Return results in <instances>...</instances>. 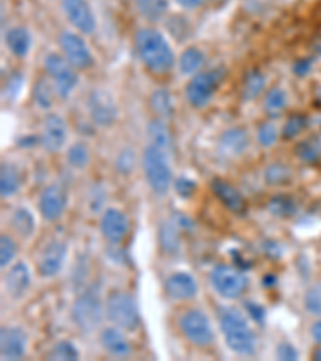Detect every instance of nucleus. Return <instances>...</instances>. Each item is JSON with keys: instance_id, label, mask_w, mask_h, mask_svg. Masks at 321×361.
I'll list each match as a JSON object with an SVG mask.
<instances>
[{"instance_id": "1", "label": "nucleus", "mask_w": 321, "mask_h": 361, "mask_svg": "<svg viewBox=\"0 0 321 361\" xmlns=\"http://www.w3.org/2000/svg\"><path fill=\"white\" fill-rule=\"evenodd\" d=\"M135 51L150 73L162 75L175 66V54L167 39L155 27H142L135 34Z\"/></svg>"}, {"instance_id": "2", "label": "nucleus", "mask_w": 321, "mask_h": 361, "mask_svg": "<svg viewBox=\"0 0 321 361\" xmlns=\"http://www.w3.org/2000/svg\"><path fill=\"white\" fill-rule=\"evenodd\" d=\"M219 326L233 353L239 357H253L257 350V337L241 310L235 307H220Z\"/></svg>"}, {"instance_id": "3", "label": "nucleus", "mask_w": 321, "mask_h": 361, "mask_svg": "<svg viewBox=\"0 0 321 361\" xmlns=\"http://www.w3.org/2000/svg\"><path fill=\"white\" fill-rule=\"evenodd\" d=\"M143 176L148 186L157 196H164L174 186V176L169 154L155 145H147L142 154Z\"/></svg>"}, {"instance_id": "4", "label": "nucleus", "mask_w": 321, "mask_h": 361, "mask_svg": "<svg viewBox=\"0 0 321 361\" xmlns=\"http://www.w3.org/2000/svg\"><path fill=\"white\" fill-rule=\"evenodd\" d=\"M71 318L75 328L83 333H95L100 328L103 319L107 318L104 312V304L100 299L98 293L93 289L84 290L83 294L75 297L74 304L71 307Z\"/></svg>"}, {"instance_id": "5", "label": "nucleus", "mask_w": 321, "mask_h": 361, "mask_svg": "<svg viewBox=\"0 0 321 361\" xmlns=\"http://www.w3.org/2000/svg\"><path fill=\"white\" fill-rule=\"evenodd\" d=\"M108 322L124 331H135L140 326V313L137 302L124 290H114L104 302Z\"/></svg>"}, {"instance_id": "6", "label": "nucleus", "mask_w": 321, "mask_h": 361, "mask_svg": "<svg viewBox=\"0 0 321 361\" xmlns=\"http://www.w3.org/2000/svg\"><path fill=\"white\" fill-rule=\"evenodd\" d=\"M222 80H224V71L219 68L195 74L185 87L186 102L195 109L206 108L211 103L215 93H217Z\"/></svg>"}, {"instance_id": "7", "label": "nucleus", "mask_w": 321, "mask_h": 361, "mask_svg": "<svg viewBox=\"0 0 321 361\" xmlns=\"http://www.w3.org/2000/svg\"><path fill=\"white\" fill-rule=\"evenodd\" d=\"M44 68L49 79L54 82L56 93L60 98H69L79 84L78 69L73 68L66 61V58L60 54H52L44 58Z\"/></svg>"}, {"instance_id": "8", "label": "nucleus", "mask_w": 321, "mask_h": 361, "mask_svg": "<svg viewBox=\"0 0 321 361\" xmlns=\"http://www.w3.org/2000/svg\"><path fill=\"white\" fill-rule=\"evenodd\" d=\"M211 284L220 297L224 299H238L241 297L249 286V279L241 269L236 267L219 264L211 271Z\"/></svg>"}, {"instance_id": "9", "label": "nucleus", "mask_w": 321, "mask_h": 361, "mask_svg": "<svg viewBox=\"0 0 321 361\" xmlns=\"http://www.w3.org/2000/svg\"><path fill=\"white\" fill-rule=\"evenodd\" d=\"M180 333L196 347H207L215 341L211 319L200 308L186 310L178 319Z\"/></svg>"}, {"instance_id": "10", "label": "nucleus", "mask_w": 321, "mask_h": 361, "mask_svg": "<svg viewBox=\"0 0 321 361\" xmlns=\"http://www.w3.org/2000/svg\"><path fill=\"white\" fill-rule=\"evenodd\" d=\"M58 42H60L61 55L78 71H85L95 65V58H93L90 47L85 42L83 34L64 29L58 37Z\"/></svg>"}, {"instance_id": "11", "label": "nucleus", "mask_w": 321, "mask_h": 361, "mask_svg": "<svg viewBox=\"0 0 321 361\" xmlns=\"http://www.w3.org/2000/svg\"><path fill=\"white\" fill-rule=\"evenodd\" d=\"M87 111L93 124L102 129H108L119 118V106L113 93L102 87L90 90L87 97Z\"/></svg>"}, {"instance_id": "12", "label": "nucleus", "mask_w": 321, "mask_h": 361, "mask_svg": "<svg viewBox=\"0 0 321 361\" xmlns=\"http://www.w3.org/2000/svg\"><path fill=\"white\" fill-rule=\"evenodd\" d=\"M61 10L64 18L79 34L92 36L95 32L97 18L89 0H61Z\"/></svg>"}, {"instance_id": "13", "label": "nucleus", "mask_w": 321, "mask_h": 361, "mask_svg": "<svg viewBox=\"0 0 321 361\" xmlns=\"http://www.w3.org/2000/svg\"><path fill=\"white\" fill-rule=\"evenodd\" d=\"M39 212L45 222H56L68 207V191L61 183H50L39 195Z\"/></svg>"}, {"instance_id": "14", "label": "nucleus", "mask_w": 321, "mask_h": 361, "mask_svg": "<svg viewBox=\"0 0 321 361\" xmlns=\"http://www.w3.org/2000/svg\"><path fill=\"white\" fill-rule=\"evenodd\" d=\"M40 145L47 153H60L68 142V124L61 114L50 113L45 116L40 132Z\"/></svg>"}, {"instance_id": "15", "label": "nucleus", "mask_w": 321, "mask_h": 361, "mask_svg": "<svg viewBox=\"0 0 321 361\" xmlns=\"http://www.w3.org/2000/svg\"><path fill=\"white\" fill-rule=\"evenodd\" d=\"M68 257V244L61 240L47 243L37 259V273L45 279L55 278L63 270Z\"/></svg>"}, {"instance_id": "16", "label": "nucleus", "mask_w": 321, "mask_h": 361, "mask_svg": "<svg viewBox=\"0 0 321 361\" xmlns=\"http://www.w3.org/2000/svg\"><path fill=\"white\" fill-rule=\"evenodd\" d=\"M28 350V334L18 326H4L0 331V357L16 361L25 358Z\"/></svg>"}, {"instance_id": "17", "label": "nucleus", "mask_w": 321, "mask_h": 361, "mask_svg": "<svg viewBox=\"0 0 321 361\" xmlns=\"http://www.w3.org/2000/svg\"><path fill=\"white\" fill-rule=\"evenodd\" d=\"M128 230H131L128 217L119 209L109 207L102 214L100 231L109 244H121L127 238Z\"/></svg>"}, {"instance_id": "18", "label": "nucleus", "mask_w": 321, "mask_h": 361, "mask_svg": "<svg viewBox=\"0 0 321 361\" xmlns=\"http://www.w3.org/2000/svg\"><path fill=\"white\" fill-rule=\"evenodd\" d=\"M5 289H7L8 295L13 300H20L28 294L29 288L32 284L31 269L26 262H15L13 265L8 267L7 273H5Z\"/></svg>"}, {"instance_id": "19", "label": "nucleus", "mask_w": 321, "mask_h": 361, "mask_svg": "<svg viewBox=\"0 0 321 361\" xmlns=\"http://www.w3.org/2000/svg\"><path fill=\"white\" fill-rule=\"evenodd\" d=\"M249 147V133L243 127H230L222 133L217 142V153L224 159H236Z\"/></svg>"}, {"instance_id": "20", "label": "nucleus", "mask_w": 321, "mask_h": 361, "mask_svg": "<svg viewBox=\"0 0 321 361\" xmlns=\"http://www.w3.org/2000/svg\"><path fill=\"white\" fill-rule=\"evenodd\" d=\"M164 289H166V294L169 295V299L177 300V302H185V300L195 299L198 294V283L190 273L177 271V273H172V275L166 279Z\"/></svg>"}, {"instance_id": "21", "label": "nucleus", "mask_w": 321, "mask_h": 361, "mask_svg": "<svg viewBox=\"0 0 321 361\" xmlns=\"http://www.w3.org/2000/svg\"><path fill=\"white\" fill-rule=\"evenodd\" d=\"M211 190L214 196L224 204L233 214H243L246 211V200L241 191H239L235 185L226 182L224 178H214L211 183Z\"/></svg>"}, {"instance_id": "22", "label": "nucleus", "mask_w": 321, "mask_h": 361, "mask_svg": "<svg viewBox=\"0 0 321 361\" xmlns=\"http://www.w3.org/2000/svg\"><path fill=\"white\" fill-rule=\"evenodd\" d=\"M103 350L114 358H127L132 353L131 341L127 339L126 331L118 326H108L100 334Z\"/></svg>"}, {"instance_id": "23", "label": "nucleus", "mask_w": 321, "mask_h": 361, "mask_svg": "<svg viewBox=\"0 0 321 361\" xmlns=\"http://www.w3.org/2000/svg\"><path fill=\"white\" fill-rule=\"evenodd\" d=\"M8 51L16 58H26L32 49V34L25 26H15L5 34Z\"/></svg>"}, {"instance_id": "24", "label": "nucleus", "mask_w": 321, "mask_h": 361, "mask_svg": "<svg viewBox=\"0 0 321 361\" xmlns=\"http://www.w3.org/2000/svg\"><path fill=\"white\" fill-rule=\"evenodd\" d=\"M147 137L150 145H155L162 151H166L167 154L172 153L174 149V138L172 132L169 129L167 122L164 119H151L147 126Z\"/></svg>"}, {"instance_id": "25", "label": "nucleus", "mask_w": 321, "mask_h": 361, "mask_svg": "<svg viewBox=\"0 0 321 361\" xmlns=\"http://www.w3.org/2000/svg\"><path fill=\"white\" fill-rule=\"evenodd\" d=\"M182 226L174 217L159 226V246L166 254H177L182 246Z\"/></svg>"}, {"instance_id": "26", "label": "nucleus", "mask_w": 321, "mask_h": 361, "mask_svg": "<svg viewBox=\"0 0 321 361\" xmlns=\"http://www.w3.org/2000/svg\"><path fill=\"white\" fill-rule=\"evenodd\" d=\"M10 226L16 236L23 238V240H29L36 233V217L28 207L21 206L15 209L13 214H11Z\"/></svg>"}, {"instance_id": "27", "label": "nucleus", "mask_w": 321, "mask_h": 361, "mask_svg": "<svg viewBox=\"0 0 321 361\" xmlns=\"http://www.w3.org/2000/svg\"><path fill=\"white\" fill-rule=\"evenodd\" d=\"M150 108L159 119H172L175 114V102L167 89H156L150 95Z\"/></svg>"}, {"instance_id": "28", "label": "nucleus", "mask_w": 321, "mask_h": 361, "mask_svg": "<svg viewBox=\"0 0 321 361\" xmlns=\"http://www.w3.org/2000/svg\"><path fill=\"white\" fill-rule=\"evenodd\" d=\"M206 65V54L198 47H188L178 58V69L183 75H195Z\"/></svg>"}, {"instance_id": "29", "label": "nucleus", "mask_w": 321, "mask_h": 361, "mask_svg": "<svg viewBox=\"0 0 321 361\" xmlns=\"http://www.w3.org/2000/svg\"><path fill=\"white\" fill-rule=\"evenodd\" d=\"M55 97H58V93L50 79L40 78L36 80V84L32 87V100L37 108L49 111L55 104Z\"/></svg>"}, {"instance_id": "30", "label": "nucleus", "mask_w": 321, "mask_h": 361, "mask_svg": "<svg viewBox=\"0 0 321 361\" xmlns=\"http://www.w3.org/2000/svg\"><path fill=\"white\" fill-rule=\"evenodd\" d=\"M21 188V177L18 169L8 162H4L0 167V196L4 200L15 196Z\"/></svg>"}, {"instance_id": "31", "label": "nucleus", "mask_w": 321, "mask_h": 361, "mask_svg": "<svg viewBox=\"0 0 321 361\" xmlns=\"http://www.w3.org/2000/svg\"><path fill=\"white\" fill-rule=\"evenodd\" d=\"M133 5L150 23L161 21L169 11V0H133Z\"/></svg>"}, {"instance_id": "32", "label": "nucleus", "mask_w": 321, "mask_h": 361, "mask_svg": "<svg viewBox=\"0 0 321 361\" xmlns=\"http://www.w3.org/2000/svg\"><path fill=\"white\" fill-rule=\"evenodd\" d=\"M267 87V78L265 74L259 71V69H253L246 74V78L243 80V100L244 102H253L255 98H259L264 93Z\"/></svg>"}, {"instance_id": "33", "label": "nucleus", "mask_w": 321, "mask_h": 361, "mask_svg": "<svg viewBox=\"0 0 321 361\" xmlns=\"http://www.w3.org/2000/svg\"><path fill=\"white\" fill-rule=\"evenodd\" d=\"M264 178L265 183L270 186H284L289 185L293 180V171L286 162H270L264 171Z\"/></svg>"}, {"instance_id": "34", "label": "nucleus", "mask_w": 321, "mask_h": 361, "mask_svg": "<svg viewBox=\"0 0 321 361\" xmlns=\"http://www.w3.org/2000/svg\"><path fill=\"white\" fill-rule=\"evenodd\" d=\"M66 164L74 169V171H84V169L90 164L92 154L89 145L84 142H75L66 149Z\"/></svg>"}, {"instance_id": "35", "label": "nucleus", "mask_w": 321, "mask_h": 361, "mask_svg": "<svg viewBox=\"0 0 321 361\" xmlns=\"http://www.w3.org/2000/svg\"><path fill=\"white\" fill-rule=\"evenodd\" d=\"M294 153L297 159L305 164H318L321 161V140L305 138L296 145Z\"/></svg>"}, {"instance_id": "36", "label": "nucleus", "mask_w": 321, "mask_h": 361, "mask_svg": "<svg viewBox=\"0 0 321 361\" xmlns=\"http://www.w3.org/2000/svg\"><path fill=\"white\" fill-rule=\"evenodd\" d=\"M286 106H288V93H286L281 87H273V89H270L265 93L264 109L267 114H270L275 118V116L284 111Z\"/></svg>"}, {"instance_id": "37", "label": "nucleus", "mask_w": 321, "mask_h": 361, "mask_svg": "<svg viewBox=\"0 0 321 361\" xmlns=\"http://www.w3.org/2000/svg\"><path fill=\"white\" fill-rule=\"evenodd\" d=\"M79 350L71 341H60L56 342L52 350L47 353V360L50 361H78Z\"/></svg>"}, {"instance_id": "38", "label": "nucleus", "mask_w": 321, "mask_h": 361, "mask_svg": "<svg viewBox=\"0 0 321 361\" xmlns=\"http://www.w3.org/2000/svg\"><path fill=\"white\" fill-rule=\"evenodd\" d=\"M307 126H308V119L305 114H293L291 118H288V121L284 122L281 129V137L284 140H294L307 129Z\"/></svg>"}, {"instance_id": "39", "label": "nucleus", "mask_w": 321, "mask_h": 361, "mask_svg": "<svg viewBox=\"0 0 321 361\" xmlns=\"http://www.w3.org/2000/svg\"><path fill=\"white\" fill-rule=\"evenodd\" d=\"M16 254H18V244L10 235L0 236V267L2 269H8L11 262L15 260Z\"/></svg>"}, {"instance_id": "40", "label": "nucleus", "mask_w": 321, "mask_h": 361, "mask_svg": "<svg viewBox=\"0 0 321 361\" xmlns=\"http://www.w3.org/2000/svg\"><path fill=\"white\" fill-rule=\"evenodd\" d=\"M135 166H137V156H135V151L132 148L121 149L119 154L116 156L114 167L121 176H131V173L135 171Z\"/></svg>"}, {"instance_id": "41", "label": "nucleus", "mask_w": 321, "mask_h": 361, "mask_svg": "<svg viewBox=\"0 0 321 361\" xmlns=\"http://www.w3.org/2000/svg\"><path fill=\"white\" fill-rule=\"evenodd\" d=\"M278 137H279L278 127L270 121L262 122L259 129H257V143H259L262 148L275 147L278 142Z\"/></svg>"}, {"instance_id": "42", "label": "nucleus", "mask_w": 321, "mask_h": 361, "mask_svg": "<svg viewBox=\"0 0 321 361\" xmlns=\"http://www.w3.org/2000/svg\"><path fill=\"white\" fill-rule=\"evenodd\" d=\"M303 307L315 317H321V281L312 284L303 295Z\"/></svg>"}, {"instance_id": "43", "label": "nucleus", "mask_w": 321, "mask_h": 361, "mask_svg": "<svg viewBox=\"0 0 321 361\" xmlns=\"http://www.w3.org/2000/svg\"><path fill=\"white\" fill-rule=\"evenodd\" d=\"M268 207L273 215L277 217H289L296 211V204L288 196H275L273 200L268 202Z\"/></svg>"}, {"instance_id": "44", "label": "nucleus", "mask_w": 321, "mask_h": 361, "mask_svg": "<svg viewBox=\"0 0 321 361\" xmlns=\"http://www.w3.org/2000/svg\"><path fill=\"white\" fill-rule=\"evenodd\" d=\"M23 85H25V78L20 71H15L8 75L7 82L4 85V98L13 102L20 97V93L23 90Z\"/></svg>"}, {"instance_id": "45", "label": "nucleus", "mask_w": 321, "mask_h": 361, "mask_svg": "<svg viewBox=\"0 0 321 361\" xmlns=\"http://www.w3.org/2000/svg\"><path fill=\"white\" fill-rule=\"evenodd\" d=\"M104 202H107V190L103 188V185L95 183L90 186L89 190V196H87V207L90 209V212L97 214L100 212Z\"/></svg>"}, {"instance_id": "46", "label": "nucleus", "mask_w": 321, "mask_h": 361, "mask_svg": "<svg viewBox=\"0 0 321 361\" xmlns=\"http://www.w3.org/2000/svg\"><path fill=\"white\" fill-rule=\"evenodd\" d=\"M174 190L180 197H183V200H190V197L196 193L198 183L190 177L180 176L177 178H174Z\"/></svg>"}, {"instance_id": "47", "label": "nucleus", "mask_w": 321, "mask_h": 361, "mask_svg": "<svg viewBox=\"0 0 321 361\" xmlns=\"http://www.w3.org/2000/svg\"><path fill=\"white\" fill-rule=\"evenodd\" d=\"M244 307H246L248 315H249L250 319H253V322H255L257 324H264L265 323L267 313H265V307L264 305L257 304V302L248 300L246 304H244Z\"/></svg>"}, {"instance_id": "48", "label": "nucleus", "mask_w": 321, "mask_h": 361, "mask_svg": "<svg viewBox=\"0 0 321 361\" xmlns=\"http://www.w3.org/2000/svg\"><path fill=\"white\" fill-rule=\"evenodd\" d=\"M277 358L281 361H296V360H299V353H297L293 343L281 342L277 348Z\"/></svg>"}, {"instance_id": "49", "label": "nucleus", "mask_w": 321, "mask_h": 361, "mask_svg": "<svg viewBox=\"0 0 321 361\" xmlns=\"http://www.w3.org/2000/svg\"><path fill=\"white\" fill-rule=\"evenodd\" d=\"M313 68V58H299L294 61L293 73L297 78H305V75L312 71Z\"/></svg>"}, {"instance_id": "50", "label": "nucleus", "mask_w": 321, "mask_h": 361, "mask_svg": "<svg viewBox=\"0 0 321 361\" xmlns=\"http://www.w3.org/2000/svg\"><path fill=\"white\" fill-rule=\"evenodd\" d=\"M177 4V7H180L182 10H196L202 7L207 0H174Z\"/></svg>"}, {"instance_id": "51", "label": "nucleus", "mask_w": 321, "mask_h": 361, "mask_svg": "<svg viewBox=\"0 0 321 361\" xmlns=\"http://www.w3.org/2000/svg\"><path fill=\"white\" fill-rule=\"evenodd\" d=\"M310 334H312V339L321 345V319L318 322H315L310 328Z\"/></svg>"}, {"instance_id": "52", "label": "nucleus", "mask_w": 321, "mask_h": 361, "mask_svg": "<svg viewBox=\"0 0 321 361\" xmlns=\"http://www.w3.org/2000/svg\"><path fill=\"white\" fill-rule=\"evenodd\" d=\"M277 281H278V278H277V276H273V275H267V276L262 278V286H265V288H273V286H277Z\"/></svg>"}, {"instance_id": "53", "label": "nucleus", "mask_w": 321, "mask_h": 361, "mask_svg": "<svg viewBox=\"0 0 321 361\" xmlns=\"http://www.w3.org/2000/svg\"><path fill=\"white\" fill-rule=\"evenodd\" d=\"M313 55L317 58H321V37L315 39L313 42Z\"/></svg>"}, {"instance_id": "54", "label": "nucleus", "mask_w": 321, "mask_h": 361, "mask_svg": "<svg viewBox=\"0 0 321 361\" xmlns=\"http://www.w3.org/2000/svg\"><path fill=\"white\" fill-rule=\"evenodd\" d=\"M313 358H315V360H317V361H321V347L318 348V350H317V352H315V353H313Z\"/></svg>"}, {"instance_id": "55", "label": "nucleus", "mask_w": 321, "mask_h": 361, "mask_svg": "<svg viewBox=\"0 0 321 361\" xmlns=\"http://www.w3.org/2000/svg\"><path fill=\"white\" fill-rule=\"evenodd\" d=\"M211 2H226V0H211Z\"/></svg>"}, {"instance_id": "56", "label": "nucleus", "mask_w": 321, "mask_h": 361, "mask_svg": "<svg viewBox=\"0 0 321 361\" xmlns=\"http://www.w3.org/2000/svg\"><path fill=\"white\" fill-rule=\"evenodd\" d=\"M320 100H321V90H320Z\"/></svg>"}, {"instance_id": "57", "label": "nucleus", "mask_w": 321, "mask_h": 361, "mask_svg": "<svg viewBox=\"0 0 321 361\" xmlns=\"http://www.w3.org/2000/svg\"><path fill=\"white\" fill-rule=\"evenodd\" d=\"M50 2H54V0H50Z\"/></svg>"}]
</instances>
